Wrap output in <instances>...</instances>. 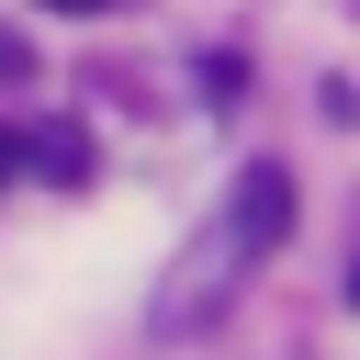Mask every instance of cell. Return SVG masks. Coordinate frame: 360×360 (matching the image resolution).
Here are the masks:
<instances>
[{
	"label": "cell",
	"instance_id": "3",
	"mask_svg": "<svg viewBox=\"0 0 360 360\" xmlns=\"http://www.w3.org/2000/svg\"><path fill=\"white\" fill-rule=\"evenodd\" d=\"M22 79H34V45H22L11 22H0V90H22Z\"/></svg>",
	"mask_w": 360,
	"mask_h": 360
},
{
	"label": "cell",
	"instance_id": "4",
	"mask_svg": "<svg viewBox=\"0 0 360 360\" xmlns=\"http://www.w3.org/2000/svg\"><path fill=\"white\" fill-rule=\"evenodd\" d=\"M11 180H22V135L0 124V191H11Z\"/></svg>",
	"mask_w": 360,
	"mask_h": 360
},
{
	"label": "cell",
	"instance_id": "6",
	"mask_svg": "<svg viewBox=\"0 0 360 360\" xmlns=\"http://www.w3.org/2000/svg\"><path fill=\"white\" fill-rule=\"evenodd\" d=\"M349 304H360V270H349Z\"/></svg>",
	"mask_w": 360,
	"mask_h": 360
},
{
	"label": "cell",
	"instance_id": "1",
	"mask_svg": "<svg viewBox=\"0 0 360 360\" xmlns=\"http://www.w3.org/2000/svg\"><path fill=\"white\" fill-rule=\"evenodd\" d=\"M281 236H292V169H281V158H259V169H236L225 214H214V225H202V236L169 259V281H158L146 326H158L169 349H180V338H202V326H214V315L248 292V270H259Z\"/></svg>",
	"mask_w": 360,
	"mask_h": 360
},
{
	"label": "cell",
	"instance_id": "2",
	"mask_svg": "<svg viewBox=\"0 0 360 360\" xmlns=\"http://www.w3.org/2000/svg\"><path fill=\"white\" fill-rule=\"evenodd\" d=\"M22 169H34V180H56V191H79V180H90V135L56 112V124H34V135H22Z\"/></svg>",
	"mask_w": 360,
	"mask_h": 360
},
{
	"label": "cell",
	"instance_id": "5",
	"mask_svg": "<svg viewBox=\"0 0 360 360\" xmlns=\"http://www.w3.org/2000/svg\"><path fill=\"white\" fill-rule=\"evenodd\" d=\"M45 11H79V22H101V11H124V0H45Z\"/></svg>",
	"mask_w": 360,
	"mask_h": 360
}]
</instances>
